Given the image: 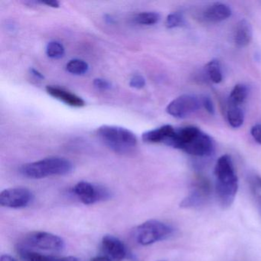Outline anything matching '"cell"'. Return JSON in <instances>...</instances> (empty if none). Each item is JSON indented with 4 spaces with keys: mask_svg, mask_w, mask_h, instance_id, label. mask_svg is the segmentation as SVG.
<instances>
[{
    "mask_svg": "<svg viewBox=\"0 0 261 261\" xmlns=\"http://www.w3.org/2000/svg\"><path fill=\"white\" fill-rule=\"evenodd\" d=\"M227 122L231 127L239 128L244 122V113L238 106H229L227 112Z\"/></svg>",
    "mask_w": 261,
    "mask_h": 261,
    "instance_id": "ac0fdd59",
    "label": "cell"
},
{
    "mask_svg": "<svg viewBox=\"0 0 261 261\" xmlns=\"http://www.w3.org/2000/svg\"><path fill=\"white\" fill-rule=\"evenodd\" d=\"M146 85V80L141 75H135L130 79L129 86L135 89H142Z\"/></svg>",
    "mask_w": 261,
    "mask_h": 261,
    "instance_id": "cb8c5ba5",
    "label": "cell"
},
{
    "mask_svg": "<svg viewBox=\"0 0 261 261\" xmlns=\"http://www.w3.org/2000/svg\"><path fill=\"white\" fill-rule=\"evenodd\" d=\"M173 227L158 220H149L136 227L134 238L140 245L148 246L172 236Z\"/></svg>",
    "mask_w": 261,
    "mask_h": 261,
    "instance_id": "5b68a950",
    "label": "cell"
},
{
    "mask_svg": "<svg viewBox=\"0 0 261 261\" xmlns=\"http://www.w3.org/2000/svg\"><path fill=\"white\" fill-rule=\"evenodd\" d=\"M159 261H166V260H159Z\"/></svg>",
    "mask_w": 261,
    "mask_h": 261,
    "instance_id": "d6a6232c",
    "label": "cell"
},
{
    "mask_svg": "<svg viewBox=\"0 0 261 261\" xmlns=\"http://www.w3.org/2000/svg\"><path fill=\"white\" fill-rule=\"evenodd\" d=\"M201 100L193 94H182L168 105L166 112L175 118L183 119L201 108Z\"/></svg>",
    "mask_w": 261,
    "mask_h": 261,
    "instance_id": "8992f818",
    "label": "cell"
},
{
    "mask_svg": "<svg viewBox=\"0 0 261 261\" xmlns=\"http://www.w3.org/2000/svg\"><path fill=\"white\" fill-rule=\"evenodd\" d=\"M97 134L105 146L121 155L134 152L138 143L135 134L121 126L103 125L97 129Z\"/></svg>",
    "mask_w": 261,
    "mask_h": 261,
    "instance_id": "3957f363",
    "label": "cell"
},
{
    "mask_svg": "<svg viewBox=\"0 0 261 261\" xmlns=\"http://www.w3.org/2000/svg\"><path fill=\"white\" fill-rule=\"evenodd\" d=\"M215 191L221 207L226 208L233 204L238 190V178L231 157L221 155L215 167Z\"/></svg>",
    "mask_w": 261,
    "mask_h": 261,
    "instance_id": "7a4b0ae2",
    "label": "cell"
},
{
    "mask_svg": "<svg viewBox=\"0 0 261 261\" xmlns=\"http://www.w3.org/2000/svg\"><path fill=\"white\" fill-rule=\"evenodd\" d=\"M94 86L96 88L99 90H102V91H107V90L111 89V85L109 82L107 80L102 79H94Z\"/></svg>",
    "mask_w": 261,
    "mask_h": 261,
    "instance_id": "484cf974",
    "label": "cell"
},
{
    "mask_svg": "<svg viewBox=\"0 0 261 261\" xmlns=\"http://www.w3.org/2000/svg\"><path fill=\"white\" fill-rule=\"evenodd\" d=\"M253 38L251 24L247 19H243L237 24L233 35V41L238 48H245L250 45Z\"/></svg>",
    "mask_w": 261,
    "mask_h": 261,
    "instance_id": "5bb4252c",
    "label": "cell"
},
{
    "mask_svg": "<svg viewBox=\"0 0 261 261\" xmlns=\"http://www.w3.org/2000/svg\"><path fill=\"white\" fill-rule=\"evenodd\" d=\"M175 130V128L171 125H164L156 129L143 133L142 139L146 143H163L166 144V142L173 135Z\"/></svg>",
    "mask_w": 261,
    "mask_h": 261,
    "instance_id": "9a60e30c",
    "label": "cell"
},
{
    "mask_svg": "<svg viewBox=\"0 0 261 261\" xmlns=\"http://www.w3.org/2000/svg\"><path fill=\"white\" fill-rule=\"evenodd\" d=\"M18 251L21 257L25 261H80L74 256L55 257V256H48L37 252L32 251L22 246H19Z\"/></svg>",
    "mask_w": 261,
    "mask_h": 261,
    "instance_id": "2e32d148",
    "label": "cell"
},
{
    "mask_svg": "<svg viewBox=\"0 0 261 261\" xmlns=\"http://www.w3.org/2000/svg\"><path fill=\"white\" fill-rule=\"evenodd\" d=\"M33 199V195L27 188H12L5 189L0 194V204L10 208L27 207Z\"/></svg>",
    "mask_w": 261,
    "mask_h": 261,
    "instance_id": "ba28073f",
    "label": "cell"
},
{
    "mask_svg": "<svg viewBox=\"0 0 261 261\" xmlns=\"http://www.w3.org/2000/svg\"><path fill=\"white\" fill-rule=\"evenodd\" d=\"M25 247L48 251L59 252L65 248V241L60 237L45 231L31 232L25 236Z\"/></svg>",
    "mask_w": 261,
    "mask_h": 261,
    "instance_id": "52a82bcc",
    "label": "cell"
},
{
    "mask_svg": "<svg viewBox=\"0 0 261 261\" xmlns=\"http://www.w3.org/2000/svg\"><path fill=\"white\" fill-rule=\"evenodd\" d=\"M66 70L74 75H83L89 70V65L82 59H73L66 65Z\"/></svg>",
    "mask_w": 261,
    "mask_h": 261,
    "instance_id": "ffe728a7",
    "label": "cell"
},
{
    "mask_svg": "<svg viewBox=\"0 0 261 261\" xmlns=\"http://www.w3.org/2000/svg\"><path fill=\"white\" fill-rule=\"evenodd\" d=\"M46 91L51 97L73 108H82L85 106V100L82 97L64 88L50 85L46 87Z\"/></svg>",
    "mask_w": 261,
    "mask_h": 261,
    "instance_id": "7c38bea8",
    "label": "cell"
},
{
    "mask_svg": "<svg viewBox=\"0 0 261 261\" xmlns=\"http://www.w3.org/2000/svg\"><path fill=\"white\" fill-rule=\"evenodd\" d=\"M210 195V186L204 178H199L192 187L189 195L182 200L180 207L183 208H194L203 205Z\"/></svg>",
    "mask_w": 261,
    "mask_h": 261,
    "instance_id": "30bf717a",
    "label": "cell"
},
{
    "mask_svg": "<svg viewBox=\"0 0 261 261\" xmlns=\"http://www.w3.org/2000/svg\"><path fill=\"white\" fill-rule=\"evenodd\" d=\"M73 192L85 204H93L110 198L106 189L96 186L88 181H79L73 188Z\"/></svg>",
    "mask_w": 261,
    "mask_h": 261,
    "instance_id": "9c48e42d",
    "label": "cell"
},
{
    "mask_svg": "<svg viewBox=\"0 0 261 261\" xmlns=\"http://www.w3.org/2000/svg\"><path fill=\"white\" fill-rule=\"evenodd\" d=\"M206 72L213 83L220 84L223 80L222 71L220 62L216 59L210 61L206 65Z\"/></svg>",
    "mask_w": 261,
    "mask_h": 261,
    "instance_id": "d6986e66",
    "label": "cell"
},
{
    "mask_svg": "<svg viewBox=\"0 0 261 261\" xmlns=\"http://www.w3.org/2000/svg\"><path fill=\"white\" fill-rule=\"evenodd\" d=\"M40 4L47 5L48 7H53V8H58L59 7V3L58 1H48V2H40Z\"/></svg>",
    "mask_w": 261,
    "mask_h": 261,
    "instance_id": "f546056e",
    "label": "cell"
},
{
    "mask_svg": "<svg viewBox=\"0 0 261 261\" xmlns=\"http://www.w3.org/2000/svg\"><path fill=\"white\" fill-rule=\"evenodd\" d=\"M230 7L222 3H215L203 12V19L209 22H221L231 16Z\"/></svg>",
    "mask_w": 261,
    "mask_h": 261,
    "instance_id": "4fadbf2b",
    "label": "cell"
},
{
    "mask_svg": "<svg viewBox=\"0 0 261 261\" xmlns=\"http://www.w3.org/2000/svg\"><path fill=\"white\" fill-rule=\"evenodd\" d=\"M160 16L155 12H144L137 15L134 21L137 24L143 25H153L160 21Z\"/></svg>",
    "mask_w": 261,
    "mask_h": 261,
    "instance_id": "44dd1931",
    "label": "cell"
},
{
    "mask_svg": "<svg viewBox=\"0 0 261 261\" xmlns=\"http://www.w3.org/2000/svg\"><path fill=\"white\" fill-rule=\"evenodd\" d=\"M250 186L254 190L261 189V178L258 175H252L250 178Z\"/></svg>",
    "mask_w": 261,
    "mask_h": 261,
    "instance_id": "83f0119b",
    "label": "cell"
},
{
    "mask_svg": "<svg viewBox=\"0 0 261 261\" xmlns=\"http://www.w3.org/2000/svg\"><path fill=\"white\" fill-rule=\"evenodd\" d=\"M101 245L106 256L112 261H122L127 254L123 241L113 235H105L102 238Z\"/></svg>",
    "mask_w": 261,
    "mask_h": 261,
    "instance_id": "8fae6325",
    "label": "cell"
},
{
    "mask_svg": "<svg viewBox=\"0 0 261 261\" xmlns=\"http://www.w3.org/2000/svg\"><path fill=\"white\" fill-rule=\"evenodd\" d=\"M30 72H31V74H33L36 79H39V80H43V79H45L43 74L39 72L38 70L35 69V68H31V69H30Z\"/></svg>",
    "mask_w": 261,
    "mask_h": 261,
    "instance_id": "f1b7e54d",
    "label": "cell"
},
{
    "mask_svg": "<svg viewBox=\"0 0 261 261\" xmlns=\"http://www.w3.org/2000/svg\"><path fill=\"white\" fill-rule=\"evenodd\" d=\"M185 23H186V21H185L184 16L180 13H171L166 18V27L169 29L181 27L184 25Z\"/></svg>",
    "mask_w": 261,
    "mask_h": 261,
    "instance_id": "603a6c76",
    "label": "cell"
},
{
    "mask_svg": "<svg viewBox=\"0 0 261 261\" xmlns=\"http://www.w3.org/2000/svg\"><path fill=\"white\" fill-rule=\"evenodd\" d=\"M166 145L198 157L209 156L215 149L212 137L195 126L175 129Z\"/></svg>",
    "mask_w": 261,
    "mask_h": 261,
    "instance_id": "6da1fadb",
    "label": "cell"
},
{
    "mask_svg": "<svg viewBox=\"0 0 261 261\" xmlns=\"http://www.w3.org/2000/svg\"><path fill=\"white\" fill-rule=\"evenodd\" d=\"M250 134L255 141L261 145V123H257L252 126Z\"/></svg>",
    "mask_w": 261,
    "mask_h": 261,
    "instance_id": "4316f807",
    "label": "cell"
},
{
    "mask_svg": "<svg viewBox=\"0 0 261 261\" xmlns=\"http://www.w3.org/2000/svg\"><path fill=\"white\" fill-rule=\"evenodd\" d=\"M73 165L62 157H49L27 163L20 168L22 175L32 179H40L54 175H65L72 171Z\"/></svg>",
    "mask_w": 261,
    "mask_h": 261,
    "instance_id": "277c9868",
    "label": "cell"
},
{
    "mask_svg": "<svg viewBox=\"0 0 261 261\" xmlns=\"http://www.w3.org/2000/svg\"><path fill=\"white\" fill-rule=\"evenodd\" d=\"M248 88L243 84L235 85L229 96V106L241 107L247 100L248 96Z\"/></svg>",
    "mask_w": 261,
    "mask_h": 261,
    "instance_id": "e0dca14e",
    "label": "cell"
},
{
    "mask_svg": "<svg viewBox=\"0 0 261 261\" xmlns=\"http://www.w3.org/2000/svg\"><path fill=\"white\" fill-rule=\"evenodd\" d=\"M65 49L60 42L53 41L48 42L46 46V54L53 59H60L65 56Z\"/></svg>",
    "mask_w": 261,
    "mask_h": 261,
    "instance_id": "7402d4cb",
    "label": "cell"
},
{
    "mask_svg": "<svg viewBox=\"0 0 261 261\" xmlns=\"http://www.w3.org/2000/svg\"><path fill=\"white\" fill-rule=\"evenodd\" d=\"M0 261H16L14 258L12 257L11 256L8 254H4L1 256V259Z\"/></svg>",
    "mask_w": 261,
    "mask_h": 261,
    "instance_id": "1f68e13d",
    "label": "cell"
},
{
    "mask_svg": "<svg viewBox=\"0 0 261 261\" xmlns=\"http://www.w3.org/2000/svg\"><path fill=\"white\" fill-rule=\"evenodd\" d=\"M201 105L204 107L207 113L210 114H214L215 112V106H214L213 102L212 99L207 96H204L201 97Z\"/></svg>",
    "mask_w": 261,
    "mask_h": 261,
    "instance_id": "d4e9b609",
    "label": "cell"
},
{
    "mask_svg": "<svg viewBox=\"0 0 261 261\" xmlns=\"http://www.w3.org/2000/svg\"><path fill=\"white\" fill-rule=\"evenodd\" d=\"M90 261H112L108 256H97L93 257Z\"/></svg>",
    "mask_w": 261,
    "mask_h": 261,
    "instance_id": "4dcf8cb0",
    "label": "cell"
}]
</instances>
